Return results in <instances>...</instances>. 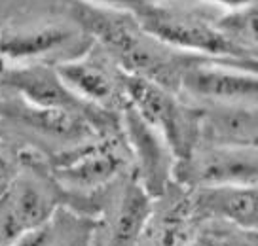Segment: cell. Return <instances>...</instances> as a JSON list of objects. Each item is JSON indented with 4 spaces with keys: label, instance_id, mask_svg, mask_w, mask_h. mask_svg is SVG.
<instances>
[{
    "label": "cell",
    "instance_id": "17",
    "mask_svg": "<svg viewBox=\"0 0 258 246\" xmlns=\"http://www.w3.org/2000/svg\"><path fill=\"white\" fill-rule=\"evenodd\" d=\"M215 27L237 46L256 53V4L239 10H222Z\"/></svg>",
    "mask_w": 258,
    "mask_h": 246
},
{
    "label": "cell",
    "instance_id": "7",
    "mask_svg": "<svg viewBox=\"0 0 258 246\" xmlns=\"http://www.w3.org/2000/svg\"><path fill=\"white\" fill-rule=\"evenodd\" d=\"M127 103L169 144L175 159H184L200 140V112L182 97L156 81L123 72Z\"/></svg>",
    "mask_w": 258,
    "mask_h": 246
},
{
    "label": "cell",
    "instance_id": "22",
    "mask_svg": "<svg viewBox=\"0 0 258 246\" xmlns=\"http://www.w3.org/2000/svg\"><path fill=\"white\" fill-rule=\"evenodd\" d=\"M156 2H173V0H156Z\"/></svg>",
    "mask_w": 258,
    "mask_h": 246
},
{
    "label": "cell",
    "instance_id": "20",
    "mask_svg": "<svg viewBox=\"0 0 258 246\" xmlns=\"http://www.w3.org/2000/svg\"><path fill=\"white\" fill-rule=\"evenodd\" d=\"M88 2H93V4H99V6H106V8L123 10V12H129V14L135 16L148 0H88Z\"/></svg>",
    "mask_w": 258,
    "mask_h": 246
},
{
    "label": "cell",
    "instance_id": "16",
    "mask_svg": "<svg viewBox=\"0 0 258 246\" xmlns=\"http://www.w3.org/2000/svg\"><path fill=\"white\" fill-rule=\"evenodd\" d=\"M198 223L200 222L196 220L190 207L188 191H180L173 195V201L167 203L163 210H154L150 214L143 238H146L148 246H186Z\"/></svg>",
    "mask_w": 258,
    "mask_h": 246
},
{
    "label": "cell",
    "instance_id": "2",
    "mask_svg": "<svg viewBox=\"0 0 258 246\" xmlns=\"http://www.w3.org/2000/svg\"><path fill=\"white\" fill-rule=\"evenodd\" d=\"M91 44L69 0H16L0 19V61L6 64L57 66L86 53Z\"/></svg>",
    "mask_w": 258,
    "mask_h": 246
},
{
    "label": "cell",
    "instance_id": "9",
    "mask_svg": "<svg viewBox=\"0 0 258 246\" xmlns=\"http://www.w3.org/2000/svg\"><path fill=\"white\" fill-rule=\"evenodd\" d=\"M256 146H215L198 142L184 159L175 161L173 182L184 190L207 186H256Z\"/></svg>",
    "mask_w": 258,
    "mask_h": 246
},
{
    "label": "cell",
    "instance_id": "15",
    "mask_svg": "<svg viewBox=\"0 0 258 246\" xmlns=\"http://www.w3.org/2000/svg\"><path fill=\"white\" fill-rule=\"evenodd\" d=\"M84 214L69 205H61L48 222L16 246H91L99 222Z\"/></svg>",
    "mask_w": 258,
    "mask_h": 246
},
{
    "label": "cell",
    "instance_id": "12",
    "mask_svg": "<svg viewBox=\"0 0 258 246\" xmlns=\"http://www.w3.org/2000/svg\"><path fill=\"white\" fill-rule=\"evenodd\" d=\"M190 207L198 222L218 220L245 231H256V186H207L188 190Z\"/></svg>",
    "mask_w": 258,
    "mask_h": 246
},
{
    "label": "cell",
    "instance_id": "21",
    "mask_svg": "<svg viewBox=\"0 0 258 246\" xmlns=\"http://www.w3.org/2000/svg\"><path fill=\"white\" fill-rule=\"evenodd\" d=\"M198 2L211 4V6L220 8V10H239V8H247V6L256 4V0H198Z\"/></svg>",
    "mask_w": 258,
    "mask_h": 246
},
{
    "label": "cell",
    "instance_id": "18",
    "mask_svg": "<svg viewBox=\"0 0 258 246\" xmlns=\"http://www.w3.org/2000/svg\"><path fill=\"white\" fill-rule=\"evenodd\" d=\"M194 246H256V231L239 229V235L237 233L203 231L196 237Z\"/></svg>",
    "mask_w": 258,
    "mask_h": 246
},
{
    "label": "cell",
    "instance_id": "1",
    "mask_svg": "<svg viewBox=\"0 0 258 246\" xmlns=\"http://www.w3.org/2000/svg\"><path fill=\"white\" fill-rule=\"evenodd\" d=\"M69 8L82 29L125 74L156 81L175 93L186 66L207 57L161 44L141 27L137 17L123 10L99 6L88 0H69Z\"/></svg>",
    "mask_w": 258,
    "mask_h": 246
},
{
    "label": "cell",
    "instance_id": "6",
    "mask_svg": "<svg viewBox=\"0 0 258 246\" xmlns=\"http://www.w3.org/2000/svg\"><path fill=\"white\" fill-rule=\"evenodd\" d=\"M51 176L71 199L103 197L121 176L129 173L131 153L121 135L103 136L48 159Z\"/></svg>",
    "mask_w": 258,
    "mask_h": 246
},
{
    "label": "cell",
    "instance_id": "4",
    "mask_svg": "<svg viewBox=\"0 0 258 246\" xmlns=\"http://www.w3.org/2000/svg\"><path fill=\"white\" fill-rule=\"evenodd\" d=\"M17 153L21 169L0 195V246H16L48 222L61 205H69L67 193L51 176L48 157L19 146Z\"/></svg>",
    "mask_w": 258,
    "mask_h": 246
},
{
    "label": "cell",
    "instance_id": "10",
    "mask_svg": "<svg viewBox=\"0 0 258 246\" xmlns=\"http://www.w3.org/2000/svg\"><path fill=\"white\" fill-rule=\"evenodd\" d=\"M55 70L74 95L101 110L120 114L129 104L123 70L97 42L80 57L57 64Z\"/></svg>",
    "mask_w": 258,
    "mask_h": 246
},
{
    "label": "cell",
    "instance_id": "13",
    "mask_svg": "<svg viewBox=\"0 0 258 246\" xmlns=\"http://www.w3.org/2000/svg\"><path fill=\"white\" fill-rule=\"evenodd\" d=\"M114 190V199L108 207V246H141L154 199L141 186L133 171L121 176Z\"/></svg>",
    "mask_w": 258,
    "mask_h": 246
},
{
    "label": "cell",
    "instance_id": "8",
    "mask_svg": "<svg viewBox=\"0 0 258 246\" xmlns=\"http://www.w3.org/2000/svg\"><path fill=\"white\" fill-rule=\"evenodd\" d=\"M177 93L190 104H256V61L202 57L182 70Z\"/></svg>",
    "mask_w": 258,
    "mask_h": 246
},
{
    "label": "cell",
    "instance_id": "5",
    "mask_svg": "<svg viewBox=\"0 0 258 246\" xmlns=\"http://www.w3.org/2000/svg\"><path fill=\"white\" fill-rule=\"evenodd\" d=\"M0 131L2 136L29 138L19 148H32L48 159L105 136L84 116L36 106L8 89H0Z\"/></svg>",
    "mask_w": 258,
    "mask_h": 246
},
{
    "label": "cell",
    "instance_id": "11",
    "mask_svg": "<svg viewBox=\"0 0 258 246\" xmlns=\"http://www.w3.org/2000/svg\"><path fill=\"white\" fill-rule=\"evenodd\" d=\"M121 133L131 153L133 173L152 199H160L173 186L175 155L169 144L127 104L120 112Z\"/></svg>",
    "mask_w": 258,
    "mask_h": 246
},
{
    "label": "cell",
    "instance_id": "3",
    "mask_svg": "<svg viewBox=\"0 0 258 246\" xmlns=\"http://www.w3.org/2000/svg\"><path fill=\"white\" fill-rule=\"evenodd\" d=\"M220 12V8L198 0H148L135 17L150 36L178 51L215 59L256 61L254 51L237 46L215 27Z\"/></svg>",
    "mask_w": 258,
    "mask_h": 246
},
{
    "label": "cell",
    "instance_id": "14",
    "mask_svg": "<svg viewBox=\"0 0 258 246\" xmlns=\"http://www.w3.org/2000/svg\"><path fill=\"white\" fill-rule=\"evenodd\" d=\"M190 104V103H188ZM200 112V140L215 146H256V104H192Z\"/></svg>",
    "mask_w": 258,
    "mask_h": 246
},
{
    "label": "cell",
    "instance_id": "19",
    "mask_svg": "<svg viewBox=\"0 0 258 246\" xmlns=\"http://www.w3.org/2000/svg\"><path fill=\"white\" fill-rule=\"evenodd\" d=\"M19 169H21V163H19L17 146L0 138V195L14 182Z\"/></svg>",
    "mask_w": 258,
    "mask_h": 246
}]
</instances>
